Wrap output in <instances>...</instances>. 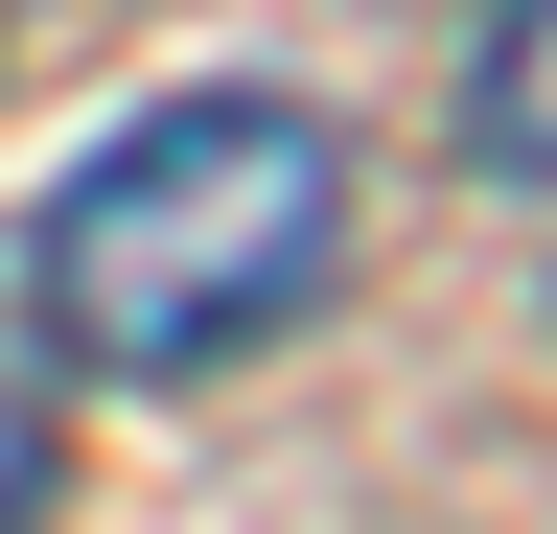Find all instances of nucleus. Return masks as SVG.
Instances as JSON below:
<instances>
[{
  "label": "nucleus",
  "instance_id": "obj_1",
  "mask_svg": "<svg viewBox=\"0 0 557 534\" xmlns=\"http://www.w3.org/2000/svg\"><path fill=\"white\" fill-rule=\"evenodd\" d=\"M325 280H348V140L302 94H163L139 140L70 163L47 233H24V325L70 372H139V395L278 349Z\"/></svg>",
  "mask_w": 557,
  "mask_h": 534
},
{
  "label": "nucleus",
  "instance_id": "obj_2",
  "mask_svg": "<svg viewBox=\"0 0 557 534\" xmlns=\"http://www.w3.org/2000/svg\"><path fill=\"white\" fill-rule=\"evenodd\" d=\"M465 163L487 186H557V0H487L465 24Z\"/></svg>",
  "mask_w": 557,
  "mask_h": 534
},
{
  "label": "nucleus",
  "instance_id": "obj_3",
  "mask_svg": "<svg viewBox=\"0 0 557 534\" xmlns=\"http://www.w3.org/2000/svg\"><path fill=\"white\" fill-rule=\"evenodd\" d=\"M47 511V395H0V534Z\"/></svg>",
  "mask_w": 557,
  "mask_h": 534
}]
</instances>
